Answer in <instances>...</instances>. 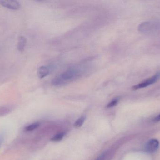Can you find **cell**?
I'll return each instance as SVG.
<instances>
[{
  "label": "cell",
  "mask_w": 160,
  "mask_h": 160,
  "mask_svg": "<svg viewBox=\"0 0 160 160\" xmlns=\"http://www.w3.org/2000/svg\"><path fill=\"white\" fill-rule=\"evenodd\" d=\"M80 76V71L76 69H71L65 71L59 77L53 79L52 84L55 85H61L67 82L73 80Z\"/></svg>",
  "instance_id": "1"
},
{
  "label": "cell",
  "mask_w": 160,
  "mask_h": 160,
  "mask_svg": "<svg viewBox=\"0 0 160 160\" xmlns=\"http://www.w3.org/2000/svg\"><path fill=\"white\" fill-rule=\"evenodd\" d=\"M160 78V72H158L155 75L152 77H150L149 79L142 82L140 83L134 85L132 87L133 90H137V89H141V88H145L148 87L149 85H151L155 83Z\"/></svg>",
  "instance_id": "2"
},
{
  "label": "cell",
  "mask_w": 160,
  "mask_h": 160,
  "mask_svg": "<svg viewBox=\"0 0 160 160\" xmlns=\"http://www.w3.org/2000/svg\"><path fill=\"white\" fill-rule=\"evenodd\" d=\"M0 5L3 7L12 10H18L21 7L20 3L17 1L13 0H2Z\"/></svg>",
  "instance_id": "3"
},
{
  "label": "cell",
  "mask_w": 160,
  "mask_h": 160,
  "mask_svg": "<svg viewBox=\"0 0 160 160\" xmlns=\"http://www.w3.org/2000/svg\"><path fill=\"white\" fill-rule=\"evenodd\" d=\"M159 145V143L158 140L156 139H152L147 144L146 150L148 153H154L158 150Z\"/></svg>",
  "instance_id": "4"
},
{
  "label": "cell",
  "mask_w": 160,
  "mask_h": 160,
  "mask_svg": "<svg viewBox=\"0 0 160 160\" xmlns=\"http://www.w3.org/2000/svg\"><path fill=\"white\" fill-rule=\"evenodd\" d=\"M49 69L46 66H40L38 70V78L43 79L48 76L49 73Z\"/></svg>",
  "instance_id": "5"
},
{
  "label": "cell",
  "mask_w": 160,
  "mask_h": 160,
  "mask_svg": "<svg viewBox=\"0 0 160 160\" xmlns=\"http://www.w3.org/2000/svg\"><path fill=\"white\" fill-rule=\"evenodd\" d=\"M27 39L23 36H20L18 37L17 48L20 52H23L24 50L25 46H26Z\"/></svg>",
  "instance_id": "6"
},
{
  "label": "cell",
  "mask_w": 160,
  "mask_h": 160,
  "mask_svg": "<svg viewBox=\"0 0 160 160\" xmlns=\"http://www.w3.org/2000/svg\"><path fill=\"white\" fill-rule=\"evenodd\" d=\"M13 105H4L0 106V116L6 115L12 111L14 109Z\"/></svg>",
  "instance_id": "7"
},
{
  "label": "cell",
  "mask_w": 160,
  "mask_h": 160,
  "mask_svg": "<svg viewBox=\"0 0 160 160\" xmlns=\"http://www.w3.org/2000/svg\"><path fill=\"white\" fill-rule=\"evenodd\" d=\"M39 126V124L38 123H34V124H32V125H29L27 126V127L25 128L24 130L25 131L30 132L36 129L37 128H38Z\"/></svg>",
  "instance_id": "8"
},
{
  "label": "cell",
  "mask_w": 160,
  "mask_h": 160,
  "mask_svg": "<svg viewBox=\"0 0 160 160\" xmlns=\"http://www.w3.org/2000/svg\"><path fill=\"white\" fill-rule=\"evenodd\" d=\"M85 120V117L84 116H82V117H80L75 122V126L76 128L80 127L83 124Z\"/></svg>",
  "instance_id": "9"
},
{
  "label": "cell",
  "mask_w": 160,
  "mask_h": 160,
  "mask_svg": "<svg viewBox=\"0 0 160 160\" xmlns=\"http://www.w3.org/2000/svg\"><path fill=\"white\" fill-rule=\"evenodd\" d=\"M64 136V133H60L52 137L51 140L52 141H54V142H59V141H61V140L62 139Z\"/></svg>",
  "instance_id": "10"
},
{
  "label": "cell",
  "mask_w": 160,
  "mask_h": 160,
  "mask_svg": "<svg viewBox=\"0 0 160 160\" xmlns=\"http://www.w3.org/2000/svg\"><path fill=\"white\" fill-rule=\"evenodd\" d=\"M118 101H119V98H118L114 99L112 101L107 105L106 107H107V108H110L114 107V106H115V105L118 103Z\"/></svg>",
  "instance_id": "11"
},
{
  "label": "cell",
  "mask_w": 160,
  "mask_h": 160,
  "mask_svg": "<svg viewBox=\"0 0 160 160\" xmlns=\"http://www.w3.org/2000/svg\"><path fill=\"white\" fill-rule=\"evenodd\" d=\"M160 121V114L158 116H156L154 119V122H159Z\"/></svg>",
  "instance_id": "12"
}]
</instances>
